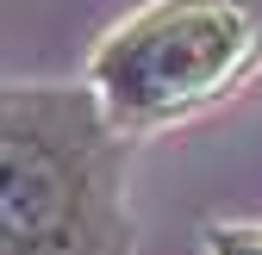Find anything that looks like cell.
Masks as SVG:
<instances>
[{"instance_id": "3", "label": "cell", "mask_w": 262, "mask_h": 255, "mask_svg": "<svg viewBox=\"0 0 262 255\" xmlns=\"http://www.w3.org/2000/svg\"><path fill=\"white\" fill-rule=\"evenodd\" d=\"M206 255H262V224H206Z\"/></svg>"}, {"instance_id": "1", "label": "cell", "mask_w": 262, "mask_h": 255, "mask_svg": "<svg viewBox=\"0 0 262 255\" xmlns=\"http://www.w3.org/2000/svg\"><path fill=\"white\" fill-rule=\"evenodd\" d=\"M125 162L88 81H0V255H131Z\"/></svg>"}, {"instance_id": "2", "label": "cell", "mask_w": 262, "mask_h": 255, "mask_svg": "<svg viewBox=\"0 0 262 255\" xmlns=\"http://www.w3.org/2000/svg\"><path fill=\"white\" fill-rule=\"evenodd\" d=\"M262 69V0H150L88 56V87L125 137L206 112Z\"/></svg>"}]
</instances>
